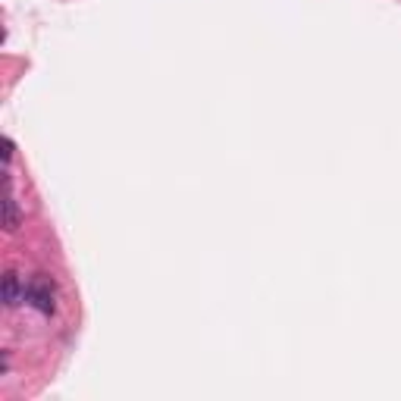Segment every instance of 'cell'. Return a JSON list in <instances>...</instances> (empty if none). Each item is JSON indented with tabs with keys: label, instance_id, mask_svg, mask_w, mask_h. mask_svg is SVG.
I'll use <instances>...</instances> for the list:
<instances>
[{
	"label": "cell",
	"instance_id": "4",
	"mask_svg": "<svg viewBox=\"0 0 401 401\" xmlns=\"http://www.w3.org/2000/svg\"><path fill=\"white\" fill-rule=\"evenodd\" d=\"M3 160H13V138H3Z\"/></svg>",
	"mask_w": 401,
	"mask_h": 401
},
{
	"label": "cell",
	"instance_id": "3",
	"mask_svg": "<svg viewBox=\"0 0 401 401\" xmlns=\"http://www.w3.org/2000/svg\"><path fill=\"white\" fill-rule=\"evenodd\" d=\"M19 298H22L19 273H16V270H7V273H3V304L13 307V304H19Z\"/></svg>",
	"mask_w": 401,
	"mask_h": 401
},
{
	"label": "cell",
	"instance_id": "2",
	"mask_svg": "<svg viewBox=\"0 0 401 401\" xmlns=\"http://www.w3.org/2000/svg\"><path fill=\"white\" fill-rule=\"evenodd\" d=\"M3 182H7V197H3V226H7V232H16V229H19V207H16L13 191H10V176H3Z\"/></svg>",
	"mask_w": 401,
	"mask_h": 401
},
{
	"label": "cell",
	"instance_id": "1",
	"mask_svg": "<svg viewBox=\"0 0 401 401\" xmlns=\"http://www.w3.org/2000/svg\"><path fill=\"white\" fill-rule=\"evenodd\" d=\"M26 301L35 307V311H41V313H54L57 307V295H54V282H50L48 276H32L28 279V286H26Z\"/></svg>",
	"mask_w": 401,
	"mask_h": 401
}]
</instances>
